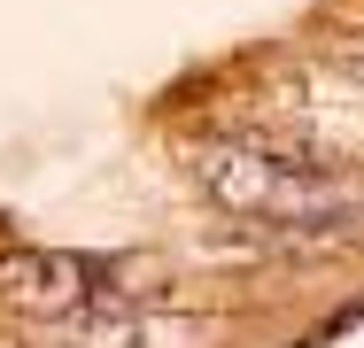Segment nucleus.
I'll list each match as a JSON object with an SVG mask.
<instances>
[{"label": "nucleus", "instance_id": "f257e3e1", "mask_svg": "<svg viewBox=\"0 0 364 348\" xmlns=\"http://www.w3.org/2000/svg\"><path fill=\"white\" fill-rule=\"evenodd\" d=\"M194 178L202 194L240 217V224H272V232H333L364 209L357 178L326 170V163H302L287 147H264V139H210L194 147Z\"/></svg>", "mask_w": 364, "mask_h": 348}, {"label": "nucleus", "instance_id": "f03ea898", "mask_svg": "<svg viewBox=\"0 0 364 348\" xmlns=\"http://www.w3.org/2000/svg\"><path fill=\"white\" fill-rule=\"evenodd\" d=\"M210 317H186V310H155L132 302L124 286H109L101 302H85L55 325H31V348H210Z\"/></svg>", "mask_w": 364, "mask_h": 348}, {"label": "nucleus", "instance_id": "7ed1b4c3", "mask_svg": "<svg viewBox=\"0 0 364 348\" xmlns=\"http://www.w3.org/2000/svg\"><path fill=\"white\" fill-rule=\"evenodd\" d=\"M109 286H124L109 256H70V248H16L0 256V302L23 325H55L85 302H101Z\"/></svg>", "mask_w": 364, "mask_h": 348}, {"label": "nucleus", "instance_id": "20e7f679", "mask_svg": "<svg viewBox=\"0 0 364 348\" xmlns=\"http://www.w3.org/2000/svg\"><path fill=\"white\" fill-rule=\"evenodd\" d=\"M333 62H341V77L364 93V31H341V39H333Z\"/></svg>", "mask_w": 364, "mask_h": 348}]
</instances>
